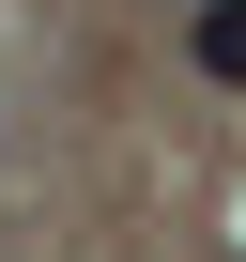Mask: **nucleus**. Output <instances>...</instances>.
<instances>
[{"label": "nucleus", "mask_w": 246, "mask_h": 262, "mask_svg": "<svg viewBox=\"0 0 246 262\" xmlns=\"http://www.w3.org/2000/svg\"><path fill=\"white\" fill-rule=\"evenodd\" d=\"M200 62H215V77H246V0H215V16H200Z\"/></svg>", "instance_id": "f257e3e1"}]
</instances>
